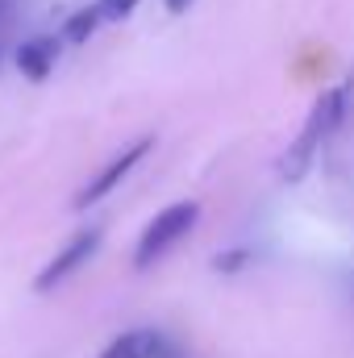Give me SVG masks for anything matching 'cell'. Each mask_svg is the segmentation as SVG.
Returning <instances> with one entry per match:
<instances>
[{
    "label": "cell",
    "instance_id": "6da1fadb",
    "mask_svg": "<svg viewBox=\"0 0 354 358\" xmlns=\"http://www.w3.org/2000/svg\"><path fill=\"white\" fill-rule=\"evenodd\" d=\"M342 117H346V88H330L313 100V108H309L300 134H296L292 146L279 155V167H275V171H279L283 183H300V179L313 171L321 146L334 138V129L342 125Z\"/></svg>",
    "mask_w": 354,
    "mask_h": 358
},
{
    "label": "cell",
    "instance_id": "7a4b0ae2",
    "mask_svg": "<svg viewBox=\"0 0 354 358\" xmlns=\"http://www.w3.org/2000/svg\"><path fill=\"white\" fill-rule=\"evenodd\" d=\"M196 221H200V200H176V204H167L163 213H155V217L146 221V229L138 234V246H134V271L159 267L179 242L192 238Z\"/></svg>",
    "mask_w": 354,
    "mask_h": 358
},
{
    "label": "cell",
    "instance_id": "3957f363",
    "mask_svg": "<svg viewBox=\"0 0 354 358\" xmlns=\"http://www.w3.org/2000/svg\"><path fill=\"white\" fill-rule=\"evenodd\" d=\"M100 242H104V229H100V225L76 229V234H71V238H67V242L55 250V259L38 271V275H34V292H38V296H50L55 287H63L71 275H80V271L88 267L92 259H96Z\"/></svg>",
    "mask_w": 354,
    "mask_h": 358
},
{
    "label": "cell",
    "instance_id": "277c9868",
    "mask_svg": "<svg viewBox=\"0 0 354 358\" xmlns=\"http://www.w3.org/2000/svg\"><path fill=\"white\" fill-rule=\"evenodd\" d=\"M150 150H155V138H138V142H129L125 150H117V155H113V159H108V163L71 196V208H76V213H88L92 204H100L104 196H113L125 179L134 176V167H138Z\"/></svg>",
    "mask_w": 354,
    "mask_h": 358
},
{
    "label": "cell",
    "instance_id": "5b68a950",
    "mask_svg": "<svg viewBox=\"0 0 354 358\" xmlns=\"http://www.w3.org/2000/svg\"><path fill=\"white\" fill-rule=\"evenodd\" d=\"M59 50H63V38H55V34H34V38H25V42L13 50V67L21 71V80L46 84V80L55 76V67H59Z\"/></svg>",
    "mask_w": 354,
    "mask_h": 358
},
{
    "label": "cell",
    "instance_id": "8992f818",
    "mask_svg": "<svg viewBox=\"0 0 354 358\" xmlns=\"http://www.w3.org/2000/svg\"><path fill=\"white\" fill-rule=\"evenodd\" d=\"M155 338H159V329H150V325L125 329V334H117L96 358H150L155 355Z\"/></svg>",
    "mask_w": 354,
    "mask_h": 358
},
{
    "label": "cell",
    "instance_id": "52a82bcc",
    "mask_svg": "<svg viewBox=\"0 0 354 358\" xmlns=\"http://www.w3.org/2000/svg\"><path fill=\"white\" fill-rule=\"evenodd\" d=\"M104 21H100V8H96V0L92 4H84V8H76V13H67V21H63V42H71V46H84L92 34L100 29Z\"/></svg>",
    "mask_w": 354,
    "mask_h": 358
},
{
    "label": "cell",
    "instance_id": "ba28073f",
    "mask_svg": "<svg viewBox=\"0 0 354 358\" xmlns=\"http://www.w3.org/2000/svg\"><path fill=\"white\" fill-rule=\"evenodd\" d=\"M213 275H221V279H234V275H242V271L255 267V250L250 246H225V250H217L213 255Z\"/></svg>",
    "mask_w": 354,
    "mask_h": 358
},
{
    "label": "cell",
    "instance_id": "9c48e42d",
    "mask_svg": "<svg viewBox=\"0 0 354 358\" xmlns=\"http://www.w3.org/2000/svg\"><path fill=\"white\" fill-rule=\"evenodd\" d=\"M142 0H96V8H100V21L104 25H121L125 17H134V8H138Z\"/></svg>",
    "mask_w": 354,
    "mask_h": 358
},
{
    "label": "cell",
    "instance_id": "30bf717a",
    "mask_svg": "<svg viewBox=\"0 0 354 358\" xmlns=\"http://www.w3.org/2000/svg\"><path fill=\"white\" fill-rule=\"evenodd\" d=\"M192 4H196V0H163V8H167L171 17H179V13H187Z\"/></svg>",
    "mask_w": 354,
    "mask_h": 358
},
{
    "label": "cell",
    "instance_id": "8fae6325",
    "mask_svg": "<svg viewBox=\"0 0 354 358\" xmlns=\"http://www.w3.org/2000/svg\"><path fill=\"white\" fill-rule=\"evenodd\" d=\"M13 4H17V0H0V21H4V17L13 13Z\"/></svg>",
    "mask_w": 354,
    "mask_h": 358
}]
</instances>
